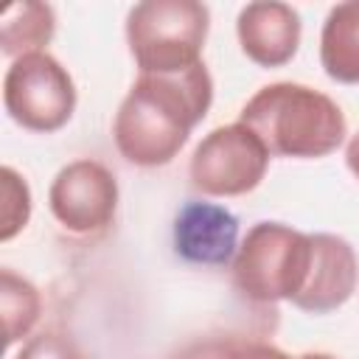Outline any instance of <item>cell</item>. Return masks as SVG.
<instances>
[{
  "instance_id": "cell-1",
  "label": "cell",
  "mask_w": 359,
  "mask_h": 359,
  "mask_svg": "<svg viewBox=\"0 0 359 359\" xmlns=\"http://www.w3.org/2000/svg\"><path fill=\"white\" fill-rule=\"evenodd\" d=\"M213 81L199 62L182 73H140L121 101L112 123L118 151L143 168L171 163L191 129L208 115Z\"/></svg>"
},
{
  "instance_id": "cell-2",
  "label": "cell",
  "mask_w": 359,
  "mask_h": 359,
  "mask_svg": "<svg viewBox=\"0 0 359 359\" xmlns=\"http://www.w3.org/2000/svg\"><path fill=\"white\" fill-rule=\"evenodd\" d=\"M238 123L252 129L275 157H325L345 140L348 123L342 109L325 93L275 81L261 87L238 115Z\"/></svg>"
},
{
  "instance_id": "cell-3",
  "label": "cell",
  "mask_w": 359,
  "mask_h": 359,
  "mask_svg": "<svg viewBox=\"0 0 359 359\" xmlns=\"http://www.w3.org/2000/svg\"><path fill=\"white\" fill-rule=\"evenodd\" d=\"M210 11L196 0H146L126 17V42L140 73H182L202 59Z\"/></svg>"
},
{
  "instance_id": "cell-4",
  "label": "cell",
  "mask_w": 359,
  "mask_h": 359,
  "mask_svg": "<svg viewBox=\"0 0 359 359\" xmlns=\"http://www.w3.org/2000/svg\"><path fill=\"white\" fill-rule=\"evenodd\" d=\"M309 266L311 236L280 222H258L233 258V280L250 300L292 303L309 278Z\"/></svg>"
},
{
  "instance_id": "cell-5",
  "label": "cell",
  "mask_w": 359,
  "mask_h": 359,
  "mask_svg": "<svg viewBox=\"0 0 359 359\" xmlns=\"http://www.w3.org/2000/svg\"><path fill=\"white\" fill-rule=\"evenodd\" d=\"M3 104L14 123L48 135L70 121L76 109V84L50 53H25L6 70Z\"/></svg>"
},
{
  "instance_id": "cell-6",
  "label": "cell",
  "mask_w": 359,
  "mask_h": 359,
  "mask_svg": "<svg viewBox=\"0 0 359 359\" xmlns=\"http://www.w3.org/2000/svg\"><path fill=\"white\" fill-rule=\"evenodd\" d=\"M269 151L244 123H227L202 137L191 154V182L208 196H241L261 185Z\"/></svg>"
},
{
  "instance_id": "cell-7",
  "label": "cell",
  "mask_w": 359,
  "mask_h": 359,
  "mask_svg": "<svg viewBox=\"0 0 359 359\" xmlns=\"http://www.w3.org/2000/svg\"><path fill=\"white\" fill-rule=\"evenodd\" d=\"M48 205L56 222L70 233H98L115 216L118 182L107 165L73 160L53 177Z\"/></svg>"
},
{
  "instance_id": "cell-8",
  "label": "cell",
  "mask_w": 359,
  "mask_h": 359,
  "mask_svg": "<svg viewBox=\"0 0 359 359\" xmlns=\"http://www.w3.org/2000/svg\"><path fill=\"white\" fill-rule=\"evenodd\" d=\"M359 280V261L353 247L331 233L311 236V266L300 294L292 300L300 311L328 314L351 300Z\"/></svg>"
},
{
  "instance_id": "cell-9",
  "label": "cell",
  "mask_w": 359,
  "mask_h": 359,
  "mask_svg": "<svg viewBox=\"0 0 359 359\" xmlns=\"http://www.w3.org/2000/svg\"><path fill=\"white\" fill-rule=\"evenodd\" d=\"M174 250L188 264L224 266L238 252V219L216 202H185L174 219Z\"/></svg>"
},
{
  "instance_id": "cell-10",
  "label": "cell",
  "mask_w": 359,
  "mask_h": 359,
  "mask_svg": "<svg viewBox=\"0 0 359 359\" xmlns=\"http://www.w3.org/2000/svg\"><path fill=\"white\" fill-rule=\"evenodd\" d=\"M236 34L250 62L261 67H280L292 62L300 45V17L292 6L261 0L238 11Z\"/></svg>"
},
{
  "instance_id": "cell-11",
  "label": "cell",
  "mask_w": 359,
  "mask_h": 359,
  "mask_svg": "<svg viewBox=\"0 0 359 359\" xmlns=\"http://www.w3.org/2000/svg\"><path fill=\"white\" fill-rule=\"evenodd\" d=\"M320 62L328 79L359 84V0L339 3L328 11L320 34Z\"/></svg>"
},
{
  "instance_id": "cell-12",
  "label": "cell",
  "mask_w": 359,
  "mask_h": 359,
  "mask_svg": "<svg viewBox=\"0 0 359 359\" xmlns=\"http://www.w3.org/2000/svg\"><path fill=\"white\" fill-rule=\"evenodd\" d=\"M56 17L48 3H14L6 8L0 20V45L3 53L20 59L25 53H36L42 45L53 39Z\"/></svg>"
},
{
  "instance_id": "cell-13",
  "label": "cell",
  "mask_w": 359,
  "mask_h": 359,
  "mask_svg": "<svg viewBox=\"0 0 359 359\" xmlns=\"http://www.w3.org/2000/svg\"><path fill=\"white\" fill-rule=\"evenodd\" d=\"M0 309H3V328H6V348L17 339L28 337L39 320L42 297L34 283L14 275L11 269L0 272Z\"/></svg>"
},
{
  "instance_id": "cell-14",
  "label": "cell",
  "mask_w": 359,
  "mask_h": 359,
  "mask_svg": "<svg viewBox=\"0 0 359 359\" xmlns=\"http://www.w3.org/2000/svg\"><path fill=\"white\" fill-rule=\"evenodd\" d=\"M0 177H3V224H0V238L8 241V238H14L28 224L31 191H28V182L11 165H6L0 171Z\"/></svg>"
},
{
  "instance_id": "cell-15",
  "label": "cell",
  "mask_w": 359,
  "mask_h": 359,
  "mask_svg": "<svg viewBox=\"0 0 359 359\" xmlns=\"http://www.w3.org/2000/svg\"><path fill=\"white\" fill-rule=\"evenodd\" d=\"M14 359H81V351L76 348V342L70 337L45 331V334L31 337Z\"/></svg>"
},
{
  "instance_id": "cell-16",
  "label": "cell",
  "mask_w": 359,
  "mask_h": 359,
  "mask_svg": "<svg viewBox=\"0 0 359 359\" xmlns=\"http://www.w3.org/2000/svg\"><path fill=\"white\" fill-rule=\"evenodd\" d=\"M236 339H205L182 348L174 359H230Z\"/></svg>"
},
{
  "instance_id": "cell-17",
  "label": "cell",
  "mask_w": 359,
  "mask_h": 359,
  "mask_svg": "<svg viewBox=\"0 0 359 359\" xmlns=\"http://www.w3.org/2000/svg\"><path fill=\"white\" fill-rule=\"evenodd\" d=\"M230 359H292V356L283 353L275 345H266V342H241V339H236Z\"/></svg>"
},
{
  "instance_id": "cell-18",
  "label": "cell",
  "mask_w": 359,
  "mask_h": 359,
  "mask_svg": "<svg viewBox=\"0 0 359 359\" xmlns=\"http://www.w3.org/2000/svg\"><path fill=\"white\" fill-rule=\"evenodd\" d=\"M345 163L351 168V174L359 180V132L348 140V149H345Z\"/></svg>"
},
{
  "instance_id": "cell-19",
  "label": "cell",
  "mask_w": 359,
  "mask_h": 359,
  "mask_svg": "<svg viewBox=\"0 0 359 359\" xmlns=\"http://www.w3.org/2000/svg\"><path fill=\"white\" fill-rule=\"evenodd\" d=\"M300 359H337V356H328V353H303Z\"/></svg>"
}]
</instances>
